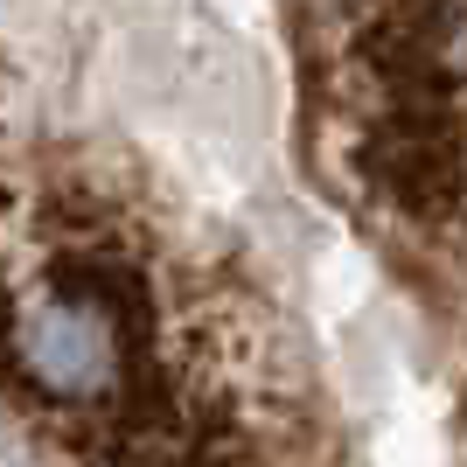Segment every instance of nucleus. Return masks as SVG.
Instances as JSON below:
<instances>
[{"instance_id":"obj_1","label":"nucleus","mask_w":467,"mask_h":467,"mask_svg":"<svg viewBox=\"0 0 467 467\" xmlns=\"http://www.w3.org/2000/svg\"><path fill=\"white\" fill-rule=\"evenodd\" d=\"M147 321L42 273L36 293L0 300V370L57 411H119L133 398Z\"/></svg>"}]
</instances>
